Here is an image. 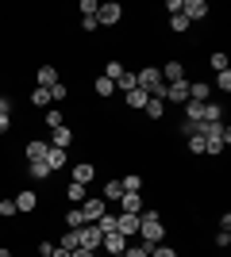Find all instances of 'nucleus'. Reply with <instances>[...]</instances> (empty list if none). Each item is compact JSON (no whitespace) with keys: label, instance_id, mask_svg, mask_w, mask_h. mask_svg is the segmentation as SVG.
Segmentation results:
<instances>
[{"label":"nucleus","instance_id":"nucleus-13","mask_svg":"<svg viewBox=\"0 0 231 257\" xmlns=\"http://www.w3.org/2000/svg\"><path fill=\"white\" fill-rule=\"evenodd\" d=\"M120 211L123 215H139V211H143V196H139V192H123L120 196Z\"/></svg>","mask_w":231,"mask_h":257},{"label":"nucleus","instance_id":"nucleus-18","mask_svg":"<svg viewBox=\"0 0 231 257\" xmlns=\"http://www.w3.org/2000/svg\"><path fill=\"white\" fill-rule=\"evenodd\" d=\"M200 119H204V104H197V100H185V123H193V127H197Z\"/></svg>","mask_w":231,"mask_h":257},{"label":"nucleus","instance_id":"nucleus-27","mask_svg":"<svg viewBox=\"0 0 231 257\" xmlns=\"http://www.w3.org/2000/svg\"><path fill=\"white\" fill-rule=\"evenodd\" d=\"M46 127H50V131L66 127V115H62V107H50V111H46Z\"/></svg>","mask_w":231,"mask_h":257},{"label":"nucleus","instance_id":"nucleus-35","mask_svg":"<svg viewBox=\"0 0 231 257\" xmlns=\"http://www.w3.org/2000/svg\"><path fill=\"white\" fill-rule=\"evenodd\" d=\"M208 65L216 69V73H223V69H227V54H212V58H208Z\"/></svg>","mask_w":231,"mask_h":257},{"label":"nucleus","instance_id":"nucleus-29","mask_svg":"<svg viewBox=\"0 0 231 257\" xmlns=\"http://www.w3.org/2000/svg\"><path fill=\"white\" fill-rule=\"evenodd\" d=\"M120 196H123V184H120V181H108V184H104V196H100V200H116V204H120Z\"/></svg>","mask_w":231,"mask_h":257},{"label":"nucleus","instance_id":"nucleus-21","mask_svg":"<svg viewBox=\"0 0 231 257\" xmlns=\"http://www.w3.org/2000/svg\"><path fill=\"white\" fill-rule=\"evenodd\" d=\"M31 104H35V107H50V104H54V100H50V88L35 85V88H31Z\"/></svg>","mask_w":231,"mask_h":257},{"label":"nucleus","instance_id":"nucleus-47","mask_svg":"<svg viewBox=\"0 0 231 257\" xmlns=\"http://www.w3.org/2000/svg\"><path fill=\"white\" fill-rule=\"evenodd\" d=\"M8 127H12V115H0V135H8Z\"/></svg>","mask_w":231,"mask_h":257},{"label":"nucleus","instance_id":"nucleus-14","mask_svg":"<svg viewBox=\"0 0 231 257\" xmlns=\"http://www.w3.org/2000/svg\"><path fill=\"white\" fill-rule=\"evenodd\" d=\"M50 146H54V150H69V146H73V131H69V127L50 131Z\"/></svg>","mask_w":231,"mask_h":257},{"label":"nucleus","instance_id":"nucleus-5","mask_svg":"<svg viewBox=\"0 0 231 257\" xmlns=\"http://www.w3.org/2000/svg\"><path fill=\"white\" fill-rule=\"evenodd\" d=\"M93 177H97V165H93V161H77L73 169H69V181L73 184H89Z\"/></svg>","mask_w":231,"mask_h":257},{"label":"nucleus","instance_id":"nucleus-40","mask_svg":"<svg viewBox=\"0 0 231 257\" xmlns=\"http://www.w3.org/2000/svg\"><path fill=\"white\" fill-rule=\"evenodd\" d=\"M216 88H223V92L231 88V73H227V69H223V73H216Z\"/></svg>","mask_w":231,"mask_h":257},{"label":"nucleus","instance_id":"nucleus-45","mask_svg":"<svg viewBox=\"0 0 231 257\" xmlns=\"http://www.w3.org/2000/svg\"><path fill=\"white\" fill-rule=\"evenodd\" d=\"M54 253V242H39V257H50Z\"/></svg>","mask_w":231,"mask_h":257},{"label":"nucleus","instance_id":"nucleus-30","mask_svg":"<svg viewBox=\"0 0 231 257\" xmlns=\"http://www.w3.org/2000/svg\"><path fill=\"white\" fill-rule=\"evenodd\" d=\"M170 31H174V35H185V31H189V20L181 16V12H177V16H170Z\"/></svg>","mask_w":231,"mask_h":257},{"label":"nucleus","instance_id":"nucleus-10","mask_svg":"<svg viewBox=\"0 0 231 257\" xmlns=\"http://www.w3.org/2000/svg\"><path fill=\"white\" fill-rule=\"evenodd\" d=\"M23 154H27V161H46V154H50V142L31 139L27 146H23Z\"/></svg>","mask_w":231,"mask_h":257},{"label":"nucleus","instance_id":"nucleus-1","mask_svg":"<svg viewBox=\"0 0 231 257\" xmlns=\"http://www.w3.org/2000/svg\"><path fill=\"white\" fill-rule=\"evenodd\" d=\"M139 234H143V246H158L166 238V226H162V215L158 211H139Z\"/></svg>","mask_w":231,"mask_h":257},{"label":"nucleus","instance_id":"nucleus-17","mask_svg":"<svg viewBox=\"0 0 231 257\" xmlns=\"http://www.w3.org/2000/svg\"><path fill=\"white\" fill-rule=\"evenodd\" d=\"M66 196H69V207H81V204H85V200H89V192H85V184H73V181H69Z\"/></svg>","mask_w":231,"mask_h":257},{"label":"nucleus","instance_id":"nucleus-34","mask_svg":"<svg viewBox=\"0 0 231 257\" xmlns=\"http://www.w3.org/2000/svg\"><path fill=\"white\" fill-rule=\"evenodd\" d=\"M123 257H150V249H146L143 242H139V246H131V242H127V249H123Z\"/></svg>","mask_w":231,"mask_h":257},{"label":"nucleus","instance_id":"nucleus-9","mask_svg":"<svg viewBox=\"0 0 231 257\" xmlns=\"http://www.w3.org/2000/svg\"><path fill=\"white\" fill-rule=\"evenodd\" d=\"M189 100V81H174L166 85V104H185Z\"/></svg>","mask_w":231,"mask_h":257},{"label":"nucleus","instance_id":"nucleus-43","mask_svg":"<svg viewBox=\"0 0 231 257\" xmlns=\"http://www.w3.org/2000/svg\"><path fill=\"white\" fill-rule=\"evenodd\" d=\"M81 31H97V16H81Z\"/></svg>","mask_w":231,"mask_h":257},{"label":"nucleus","instance_id":"nucleus-23","mask_svg":"<svg viewBox=\"0 0 231 257\" xmlns=\"http://www.w3.org/2000/svg\"><path fill=\"white\" fill-rule=\"evenodd\" d=\"M200 123H223V104H204V119Z\"/></svg>","mask_w":231,"mask_h":257},{"label":"nucleus","instance_id":"nucleus-31","mask_svg":"<svg viewBox=\"0 0 231 257\" xmlns=\"http://www.w3.org/2000/svg\"><path fill=\"white\" fill-rule=\"evenodd\" d=\"M58 246H62V249H69V253H73V249L81 246V238H77V230H66V234H62V242H58Z\"/></svg>","mask_w":231,"mask_h":257},{"label":"nucleus","instance_id":"nucleus-26","mask_svg":"<svg viewBox=\"0 0 231 257\" xmlns=\"http://www.w3.org/2000/svg\"><path fill=\"white\" fill-rule=\"evenodd\" d=\"M120 184H123V192H143V177L139 173H127Z\"/></svg>","mask_w":231,"mask_h":257},{"label":"nucleus","instance_id":"nucleus-8","mask_svg":"<svg viewBox=\"0 0 231 257\" xmlns=\"http://www.w3.org/2000/svg\"><path fill=\"white\" fill-rule=\"evenodd\" d=\"M181 16H185L189 23H197V20L208 16V4H204V0H185V4H181Z\"/></svg>","mask_w":231,"mask_h":257},{"label":"nucleus","instance_id":"nucleus-22","mask_svg":"<svg viewBox=\"0 0 231 257\" xmlns=\"http://www.w3.org/2000/svg\"><path fill=\"white\" fill-rule=\"evenodd\" d=\"M143 111H146V119H154V123H158V119L166 115V100H146Z\"/></svg>","mask_w":231,"mask_h":257},{"label":"nucleus","instance_id":"nucleus-37","mask_svg":"<svg viewBox=\"0 0 231 257\" xmlns=\"http://www.w3.org/2000/svg\"><path fill=\"white\" fill-rule=\"evenodd\" d=\"M116 88H120V92H131L135 88V73H123L120 81H116Z\"/></svg>","mask_w":231,"mask_h":257},{"label":"nucleus","instance_id":"nucleus-49","mask_svg":"<svg viewBox=\"0 0 231 257\" xmlns=\"http://www.w3.org/2000/svg\"><path fill=\"white\" fill-rule=\"evenodd\" d=\"M50 257H69V249H62V246H54V253Z\"/></svg>","mask_w":231,"mask_h":257},{"label":"nucleus","instance_id":"nucleus-28","mask_svg":"<svg viewBox=\"0 0 231 257\" xmlns=\"http://www.w3.org/2000/svg\"><path fill=\"white\" fill-rule=\"evenodd\" d=\"M27 173H31L35 181H46V177H50V165H46V161H31V165H27Z\"/></svg>","mask_w":231,"mask_h":257},{"label":"nucleus","instance_id":"nucleus-33","mask_svg":"<svg viewBox=\"0 0 231 257\" xmlns=\"http://www.w3.org/2000/svg\"><path fill=\"white\" fill-rule=\"evenodd\" d=\"M150 257H177V249L166 246V242H158V246H150Z\"/></svg>","mask_w":231,"mask_h":257},{"label":"nucleus","instance_id":"nucleus-3","mask_svg":"<svg viewBox=\"0 0 231 257\" xmlns=\"http://www.w3.org/2000/svg\"><path fill=\"white\" fill-rule=\"evenodd\" d=\"M120 20H123V8L116 4V0H108V4H100V8H97V23H104V27H116Z\"/></svg>","mask_w":231,"mask_h":257},{"label":"nucleus","instance_id":"nucleus-4","mask_svg":"<svg viewBox=\"0 0 231 257\" xmlns=\"http://www.w3.org/2000/svg\"><path fill=\"white\" fill-rule=\"evenodd\" d=\"M100 249H104L108 257H116V253H123V249H127V238H123L120 230H112V234L100 238Z\"/></svg>","mask_w":231,"mask_h":257},{"label":"nucleus","instance_id":"nucleus-24","mask_svg":"<svg viewBox=\"0 0 231 257\" xmlns=\"http://www.w3.org/2000/svg\"><path fill=\"white\" fill-rule=\"evenodd\" d=\"M85 226V215H81V207H69L66 211V230H81Z\"/></svg>","mask_w":231,"mask_h":257},{"label":"nucleus","instance_id":"nucleus-36","mask_svg":"<svg viewBox=\"0 0 231 257\" xmlns=\"http://www.w3.org/2000/svg\"><path fill=\"white\" fill-rule=\"evenodd\" d=\"M66 96H69V88L62 85V81H58V85L50 88V100H54V104H62V100H66Z\"/></svg>","mask_w":231,"mask_h":257},{"label":"nucleus","instance_id":"nucleus-32","mask_svg":"<svg viewBox=\"0 0 231 257\" xmlns=\"http://www.w3.org/2000/svg\"><path fill=\"white\" fill-rule=\"evenodd\" d=\"M146 100H150V96H146L143 88H131V92H127V104H131V107H146Z\"/></svg>","mask_w":231,"mask_h":257},{"label":"nucleus","instance_id":"nucleus-38","mask_svg":"<svg viewBox=\"0 0 231 257\" xmlns=\"http://www.w3.org/2000/svg\"><path fill=\"white\" fill-rule=\"evenodd\" d=\"M189 154H204V139L200 135H189Z\"/></svg>","mask_w":231,"mask_h":257},{"label":"nucleus","instance_id":"nucleus-12","mask_svg":"<svg viewBox=\"0 0 231 257\" xmlns=\"http://www.w3.org/2000/svg\"><path fill=\"white\" fill-rule=\"evenodd\" d=\"M116 230H120L123 238H131V234H139V215H116Z\"/></svg>","mask_w":231,"mask_h":257},{"label":"nucleus","instance_id":"nucleus-11","mask_svg":"<svg viewBox=\"0 0 231 257\" xmlns=\"http://www.w3.org/2000/svg\"><path fill=\"white\" fill-rule=\"evenodd\" d=\"M158 73H162V81H166V85H174V81H185V65H181V62L174 58V62H166L162 69H158Z\"/></svg>","mask_w":231,"mask_h":257},{"label":"nucleus","instance_id":"nucleus-48","mask_svg":"<svg viewBox=\"0 0 231 257\" xmlns=\"http://www.w3.org/2000/svg\"><path fill=\"white\" fill-rule=\"evenodd\" d=\"M69 257H97V253H93V249H81V246H77V249H73Z\"/></svg>","mask_w":231,"mask_h":257},{"label":"nucleus","instance_id":"nucleus-25","mask_svg":"<svg viewBox=\"0 0 231 257\" xmlns=\"http://www.w3.org/2000/svg\"><path fill=\"white\" fill-rule=\"evenodd\" d=\"M93 92H97V96H100V100H108V96H112V92H116V85H112L108 77H97V85H93Z\"/></svg>","mask_w":231,"mask_h":257},{"label":"nucleus","instance_id":"nucleus-44","mask_svg":"<svg viewBox=\"0 0 231 257\" xmlns=\"http://www.w3.org/2000/svg\"><path fill=\"white\" fill-rule=\"evenodd\" d=\"M181 4H185V0H166V12H170V16H177V12H181Z\"/></svg>","mask_w":231,"mask_h":257},{"label":"nucleus","instance_id":"nucleus-19","mask_svg":"<svg viewBox=\"0 0 231 257\" xmlns=\"http://www.w3.org/2000/svg\"><path fill=\"white\" fill-rule=\"evenodd\" d=\"M39 85H43V88L58 85V69H54V65H39Z\"/></svg>","mask_w":231,"mask_h":257},{"label":"nucleus","instance_id":"nucleus-2","mask_svg":"<svg viewBox=\"0 0 231 257\" xmlns=\"http://www.w3.org/2000/svg\"><path fill=\"white\" fill-rule=\"evenodd\" d=\"M81 215H85V226L97 223L100 215H108V200H100V196H89L85 204H81Z\"/></svg>","mask_w":231,"mask_h":257},{"label":"nucleus","instance_id":"nucleus-50","mask_svg":"<svg viewBox=\"0 0 231 257\" xmlns=\"http://www.w3.org/2000/svg\"><path fill=\"white\" fill-rule=\"evenodd\" d=\"M116 257H123V253H116Z\"/></svg>","mask_w":231,"mask_h":257},{"label":"nucleus","instance_id":"nucleus-15","mask_svg":"<svg viewBox=\"0 0 231 257\" xmlns=\"http://www.w3.org/2000/svg\"><path fill=\"white\" fill-rule=\"evenodd\" d=\"M208 92H212L208 81H193L189 85V100H197V104H208Z\"/></svg>","mask_w":231,"mask_h":257},{"label":"nucleus","instance_id":"nucleus-20","mask_svg":"<svg viewBox=\"0 0 231 257\" xmlns=\"http://www.w3.org/2000/svg\"><path fill=\"white\" fill-rule=\"evenodd\" d=\"M123 73H127V69H123V62H120V58H112V62H108V65H104V73H100V77H108L112 85H116V81H120V77H123Z\"/></svg>","mask_w":231,"mask_h":257},{"label":"nucleus","instance_id":"nucleus-39","mask_svg":"<svg viewBox=\"0 0 231 257\" xmlns=\"http://www.w3.org/2000/svg\"><path fill=\"white\" fill-rule=\"evenodd\" d=\"M0 215L12 219V215H16V200H0Z\"/></svg>","mask_w":231,"mask_h":257},{"label":"nucleus","instance_id":"nucleus-42","mask_svg":"<svg viewBox=\"0 0 231 257\" xmlns=\"http://www.w3.org/2000/svg\"><path fill=\"white\" fill-rule=\"evenodd\" d=\"M216 246H220V249L231 246V230H220V234H216Z\"/></svg>","mask_w":231,"mask_h":257},{"label":"nucleus","instance_id":"nucleus-7","mask_svg":"<svg viewBox=\"0 0 231 257\" xmlns=\"http://www.w3.org/2000/svg\"><path fill=\"white\" fill-rule=\"evenodd\" d=\"M35 207H39V196H35L31 188H23V192H16V215H31Z\"/></svg>","mask_w":231,"mask_h":257},{"label":"nucleus","instance_id":"nucleus-16","mask_svg":"<svg viewBox=\"0 0 231 257\" xmlns=\"http://www.w3.org/2000/svg\"><path fill=\"white\" fill-rule=\"evenodd\" d=\"M66 161H69V150H54V146H50V154H46L50 173H54V169H66Z\"/></svg>","mask_w":231,"mask_h":257},{"label":"nucleus","instance_id":"nucleus-41","mask_svg":"<svg viewBox=\"0 0 231 257\" xmlns=\"http://www.w3.org/2000/svg\"><path fill=\"white\" fill-rule=\"evenodd\" d=\"M97 8H100L97 0H81V16H97Z\"/></svg>","mask_w":231,"mask_h":257},{"label":"nucleus","instance_id":"nucleus-46","mask_svg":"<svg viewBox=\"0 0 231 257\" xmlns=\"http://www.w3.org/2000/svg\"><path fill=\"white\" fill-rule=\"evenodd\" d=\"M0 115H12V100L8 96H0Z\"/></svg>","mask_w":231,"mask_h":257},{"label":"nucleus","instance_id":"nucleus-6","mask_svg":"<svg viewBox=\"0 0 231 257\" xmlns=\"http://www.w3.org/2000/svg\"><path fill=\"white\" fill-rule=\"evenodd\" d=\"M77 238H81V249H93V253H97V249H100V238H104V234H100L97 226L89 223V226H81V230H77Z\"/></svg>","mask_w":231,"mask_h":257}]
</instances>
